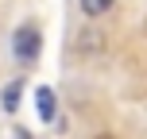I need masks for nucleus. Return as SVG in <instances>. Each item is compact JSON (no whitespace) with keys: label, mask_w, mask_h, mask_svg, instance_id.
Returning <instances> with one entry per match:
<instances>
[{"label":"nucleus","mask_w":147,"mask_h":139,"mask_svg":"<svg viewBox=\"0 0 147 139\" xmlns=\"http://www.w3.org/2000/svg\"><path fill=\"white\" fill-rule=\"evenodd\" d=\"M112 4H116V0H81V12H85L89 19H97V15H105Z\"/></svg>","instance_id":"obj_3"},{"label":"nucleus","mask_w":147,"mask_h":139,"mask_svg":"<svg viewBox=\"0 0 147 139\" xmlns=\"http://www.w3.org/2000/svg\"><path fill=\"white\" fill-rule=\"evenodd\" d=\"M16 58L20 62H35L39 58V46H43V35H39L35 27H31V23H23L20 31H16Z\"/></svg>","instance_id":"obj_1"},{"label":"nucleus","mask_w":147,"mask_h":139,"mask_svg":"<svg viewBox=\"0 0 147 139\" xmlns=\"http://www.w3.org/2000/svg\"><path fill=\"white\" fill-rule=\"evenodd\" d=\"M35 108L43 120H54V112H58V104H54V89H35Z\"/></svg>","instance_id":"obj_2"},{"label":"nucleus","mask_w":147,"mask_h":139,"mask_svg":"<svg viewBox=\"0 0 147 139\" xmlns=\"http://www.w3.org/2000/svg\"><path fill=\"white\" fill-rule=\"evenodd\" d=\"M93 139H112V135H93Z\"/></svg>","instance_id":"obj_5"},{"label":"nucleus","mask_w":147,"mask_h":139,"mask_svg":"<svg viewBox=\"0 0 147 139\" xmlns=\"http://www.w3.org/2000/svg\"><path fill=\"white\" fill-rule=\"evenodd\" d=\"M0 104H4V112H16V108H20V81L4 85V97H0Z\"/></svg>","instance_id":"obj_4"}]
</instances>
